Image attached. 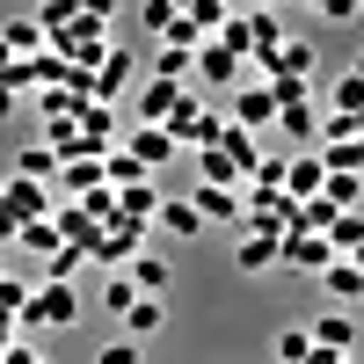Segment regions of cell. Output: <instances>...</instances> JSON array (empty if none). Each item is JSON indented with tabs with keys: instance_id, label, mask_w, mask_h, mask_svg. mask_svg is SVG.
Segmentation results:
<instances>
[{
	"instance_id": "cell-1",
	"label": "cell",
	"mask_w": 364,
	"mask_h": 364,
	"mask_svg": "<svg viewBox=\"0 0 364 364\" xmlns=\"http://www.w3.org/2000/svg\"><path fill=\"white\" fill-rule=\"evenodd\" d=\"M73 321H80V291L73 284H37L29 306H22V336L29 328H73Z\"/></svg>"
},
{
	"instance_id": "cell-2",
	"label": "cell",
	"mask_w": 364,
	"mask_h": 364,
	"mask_svg": "<svg viewBox=\"0 0 364 364\" xmlns=\"http://www.w3.org/2000/svg\"><path fill=\"white\" fill-rule=\"evenodd\" d=\"M139 248H146V226H132V219H109V226H95V240H87V262H109V269H124Z\"/></svg>"
},
{
	"instance_id": "cell-3",
	"label": "cell",
	"mask_w": 364,
	"mask_h": 364,
	"mask_svg": "<svg viewBox=\"0 0 364 364\" xmlns=\"http://www.w3.org/2000/svg\"><path fill=\"white\" fill-rule=\"evenodd\" d=\"M168 132H175V146H197V154H204V146H219L226 117H211V109L197 102V87H190V102H182V109L168 117Z\"/></svg>"
},
{
	"instance_id": "cell-4",
	"label": "cell",
	"mask_w": 364,
	"mask_h": 364,
	"mask_svg": "<svg viewBox=\"0 0 364 364\" xmlns=\"http://www.w3.org/2000/svg\"><path fill=\"white\" fill-rule=\"evenodd\" d=\"M233 124H240V132L277 124V95H269V80H240V87H233Z\"/></svg>"
},
{
	"instance_id": "cell-5",
	"label": "cell",
	"mask_w": 364,
	"mask_h": 364,
	"mask_svg": "<svg viewBox=\"0 0 364 364\" xmlns=\"http://www.w3.org/2000/svg\"><path fill=\"white\" fill-rule=\"evenodd\" d=\"M240 73H248V58H233L219 37L197 44V80H204V87H240Z\"/></svg>"
},
{
	"instance_id": "cell-6",
	"label": "cell",
	"mask_w": 364,
	"mask_h": 364,
	"mask_svg": "<svg viewBox=\"0 0 364 364\" xmlns=\"http://www.w3.org/2000/svg\"><path fill=\"white\" fill-rule=\"evenodd\" d=\"M0 204H8L22 226H29V219H51V190H44V182H29V175H8V182H0Z\"/></svg>"
},
{
	"instance_id": "cell-7",
	"label": "cell",
	"mask_w": 364,
	"mask_h": 364,
	"mask_svg": "<svg viewBox=\"0 0 364 364\" xmlns=\"http://www.w3.org/2000/svg\"><path fill=\"white\" fill-rule=\"evenodd\" d=\"M132 73H139V58H132L124 44H109V51H102V66H95V87H87V95H95V102H117V95L132 87Z\"/></svg>"
},
{
	"instance_id": "cell-8",
	"label": "cell",
	"mask_w": 364,
	"mask_h": 364,
	"mask_svg": "<svg viewBox=\"0 0 364 364\" xmlns=\"http://www.w3.org/2000/svg\"><path fill=\"white\" fill-rule=\"evenodd\" d=\"M190 204H197V219H204V226H211V219H219V226H240V219H248L240 190H219V182H197V190H190Z\"/></svg>"
},
{
	"instance_id": "cell-9",
	"label": "cell",
	"mask_w": 364,
	"mask_h": 364,
	"mask_svg": "<svg viewBox=\"0 0 364 364\" xmlns=\"http://www.w3.org/2000/svg\"><path fill=\"white\" fill-rule=\"evenodd\" d=\"M277 255H284V240H277V233H240V240H233V269H240V277H262V269H277Z\"/></svg>"
},
{
	"instance_id": "cell-10",
	"label": "cell",
	"mask_w": 364,
	"mask_h": 364,
	"mask_svg": "<svg viewBox=\"0 0 364 364\" xmlns=\"http://www.w3.org/2000/svg\"><path fill=\"white\" fill-rule=\"evenodd\" d=\"M182 102H190V87H182V80H146V87H139V124H168Z\"/></svg>"
},
{
	"instance_id": "cell-11",
	"label": "cell",
	"mask_w": 364,
	"mask_h": 364,
	"mask_svg": "<svg viewBox=\"0 0 364 364\" xmlns=\"http://www.w3.org/2000/svg\"><path fill=\"white\" fill-rule=\"evenodd\" d=\"M124 154H132V161H139L146 175H154L161 161H175V132H168V124H139V132L124 139Z\"/></svg>"
},
{
	"instance_id": "cell-12",
	"label": "cell",
	"mask_w": 364,
	"mask_h": 364,
	"mask_svg": "<svg viewBox=\"0 0 364 364\" xmlns=\"http://www.w3.org/2000/svg\"><path fill=\"white\" fill-rule=\"evenodd\" d=\"M277 262L284 269H314V277H321V269L336 262V248H328V233H284V255Z\"/></svg>"
},
{
	"instance_id": "cell-13",
	"label": "cell",
	"mask_w": 364,
	"mask_h": 364,
	"mask_svg": "<svg viewBox=\"0 0 364 364\" xmlns=\"http://www.w3.org/2000/svg\"><path fill=\"white\" fill-rule=\"evenodd\" d=\"M321 182H328L321 154H291V161H284V197H291V204H314V197H321Z\"/></svg>"
},
{
	"instance_id": "cell-14",
	"label": "cell",
	"mask_w": 364,
	"mask_h": 364,
	"mask_svg": "<svg viewBox=\"0 0 364 364\" xmlns=\"http://www.w3.org/2000/svg\"><path fill=\"white\" fill-rule=\"evenodd\" d=\"M73 124H80V146H87V154H109V146H117V109H109V102H80Z\"/></svg>"
},
{
	"instance_id": "cell-15",
	"label": "cell",
	"mask_w": 364,
	"mask_h": 364,
	"mask_svg": "<svg viewBox=\"0 0 364 364\" xmlns=\"http://www.w3.org/2000/svg\"><path fill=\"white\" fill-rule=\"evenodd\" d=\"M306 336H314V350H336V357H350V350H357V321H350L343 306H328V314L306 328Z\"/></svg>"
},
{
	"instance_id": "cell-16",
	"label": "cell",
	"mask_w": 364,
	"mask_h": 364,
	"mask_svg": "<svg viewBox=\"0 0 364 364\" xmlns=\"http://www.w3.org/2000/svg\"><path fill=\"white\" fill-rule=\"evenodd\" d=\"M321 291L336 299V306H357V299H364V269H357L350 255H336V262L321 269Z\"/></svg>"
},
{
	"instance_id": "cell-17",
	"label": "cell",
	"mask_w": 364,
	"mask_h": 364,
	"mask_svg": "<svg viewBox=\"0 0 364 364\" xmlns=\"http://www.w3.org/2000/svg\"><path fill=\"white\" fill-rule=\"evenodd\" d=\"M124 277L139 284V299H161V291L175 284V269H168V255H146V248H139V255L124 262Z\"/></svg>"
},
{
	"instance_id": "cell-18",
	"label": "cell",
	"mask_w": 364,
	"mask_h": 364,
	"mask_svg": "<svg viewBox=\"0 0 364 364\" xmlns=\"http://www.w3.org/2000/svg\"><path fill=\"white\" fill-rule=\"evenodd\" d=\"M154 211H161V190H154V175H146V182H124V190H117V219H132V226H154Z\"/></svg>"
},
{
	"instance_id": "cell-19",
	"label": "cell",
	"mask_w": 364,
	"mask_h": 364,
	"mask_svg": "<svg viewBox=\"0 0 364 364\" xmlns=\"http://www.w3.org/2000/svg\"><path fill=\"white\" fill-rule=\"evenodd\" d=\"M154 226H161V233H175V240H197V233H204V219H197V204H190V197H161Z\"/></svg>"
},
{
	"instance_id": "cell-20",
	"label": "cell",
	"mask_w": 364,
	"mask_h": 364,
	"mask_svg": "<svg viewBox=\"0 0 364 364\" xmlns=\"http://www.w3.org/2000/svg\"><path fill=\"white\" fill-rule=\"evenodd\" d=\"M0 44H8L15 58H37V51H51V37L37 29V15H15V22H0Z\"/></svg>"
},
{
	"instance_id": "cell-21",
	"label": "cell",
	"mask_w": 364,
	"mask_h": 364,
	"mask_svg": "<svg viewBox=\"0 0 364 364\" xmlns=\"http://www.w3.org/2000/svg\"><path fill=\"white\" fill-rule=\"evenodd\" d=\"M58 190H66V197L102 190V154H80V161H66V168H58Z\"/></svg>"
},
{
	"instance_id": "cell-22",
	"label": "cell",
	"mask_w": 364,
	"mask_h": 364,
	"mask_svg": "<svg viewBox=\"0 0 364 364\" xmlns=\"http://www.w3.org/2000/svg\"><path fill=\"white\" fill-rule=\"evenodd\" d=\"M161 328H168V299H139V306L124 314V336H132V343H146V336H161Z\"/></svg>"
},
{
	"instance_id": "cell-23",
	"label": "cell",
	"mask_w": 364,
	"mask_h": 364,
	"mask_svg": "<svg viewBox=\"0 0 364 364\" xmlns=\"http://www.w3.org/2000/svg\"><path fill=\"white\" fill-rule=\"evenodd\" d=\"M154 80H182V87H190V80H197V51L161 44V51H154Z\"/></svg>"
},
{
	"instance_id": "cell-24",
	"label": "cell",
	"mask_w": 364,
	"mask_h": 364,
	"mask_svg": "<svg viewBox=\"0 0 364 364\" xmlns=\"http://www.w3.org/2000/svg\"><path fill=\"white\" fill-rule=\"evenodd\" d=\"M197 182H219V190H240L248 175H240V161H226L219 146H204V154H197Z\"/></svg>"
},
{
	"instance_id": "cell-25",
	"label": "cell",
	"mask_w": 364,
	"mask_h": 364,
	"mask_svg": "<svg viewBox=\"0 0 364 364\" xmlns=\"http://www.w3.org/2000/svg\"><path fill=\"white\" fill-rule=\"evenodd\" d=\"M321 168L328 175H364V139H328L321 146Z\"/></svg>"
},
{
	"instance_id": "cell-26",
	"label": "cell",
	"mask_w": 364,
	"mask_h": 364,
	"mask_svg": "<svg viewBox=\"0 0 364 364\" xmlns=\"http://www.w3.org/2000/svg\"><path fill=\"white\" fill-rule=\"evenodd\" d=\"M15 240H22L29 255H58V248H66V233H58V219H29V226H22Z\"/></svg>"
},
{
	"instance_id": "cell-27",
	"label": "cell",
	"mask_w": 364,
	"mask_h": 364,
	"mask_svg": "<svg viewBox=\"0 0 364 364\" xmlns=\"http://www.w3.org/2000/svg\"><path fill=\"white\" fill-rule=\"evenodd\" d=\"M328 248H336V255H357V248H364V211H336V226H328Z\"/></svg>"
},
{
	"instance_id": "cell-28",
	"label": "cell",
	"mask_w": 364,
	"mask_h": 364,
	"mask_svg": "<svg viewBox=\"0 0 364 364\" xmlns=\"http://www.w3.org/2000/svg\"><path fill=\"white\" fill-rule=\"evenodd\" d=\"M58 168H66V161H58L51 146H22V154H15V175H29V182H51Z\"/></svg>"
},
{
	"instance_id": "cell-29",
	"label": "cell",
	"mask_w": 364,
	"mask_h": 364,
	"mask_svg": "<svg viewBox=\"0 0 364 364\" xmlns=\"http://www.w3.org/2000/svg\"><path fill=\"white\" fill-rule=\"evenodd\" d=\"M102 182H109V190H124V182H146V168L124 154V146H109V154H102Z\"/></svg>"
},
{
	"instance_id": "cell-30",
	"label": "cell",
	"mask_w": 364,
	"mask_h": 364,
	"mask_svg": "<svg viewBox=\"0 0 364 364\" xmlns=\"http://www.w3.org/2000/svg\"><path fill=\"white\" fill-rule=\"evenodd\" d=\"M321 197L336 204V211H357V204H364V175H328V182H321Z\"/></svg>"
},
{
	"instance_id": "cell-31",
	"label": "cell",
	"mask_w": 364,
	"mask_h": 364,
	"mask_svg": "<svg viewBox=\"0 0 364 364\" xmlns=\"http://www.w3.org/2000/svg\"><path fill=\"white\" fill-rule=\"evenodd\" d=\"M102 306H109V314H117V321H124V314H132V306H139V284H132V277H124V269H117V277H102Z\"/></svg>"
},
{
	"instance_id": "cell-32",
	"label": "cell",
	"mask_w": 364,
	"mask_h": 364,
	"mask_svg": "<svg viewBox=\"0 0 364 364\" xmlns=\"http://www.w3.org/2000/svg\"><path fill=\"white\" fill-rule=\"evenodd\" d=\"M277 124L306 146V139H321V117H314V102H291V109H277Z\"/></svg>"
},
{
	"instance_id": "cell-33",
	"label": "cell",
	"mask_w": 364,
	"mask_h": 364,
	"mask_svg": "<svg viewBox=\"0 0 364 364\" xmlns=\"http://www.w3.org/2000/svg\"><path fill=\"white\" fill-rule=\"evenodd\" d=\"M269 350H277V364H306V357H314V336H306V328H277V343H269Z\"/></svg>"
},
{
	"instance_id": "cell-34",
	"label": "cell",
	"mask_w": 364,
	"mask_h": 364,
	"mask_svg": "<svg viewBox=\"0 0 364 364\" xmlns=\"http://www.w3.org/2000/svg\"><path fill=\"white\" fill-rule=\"evenodd\" d=\"M328 102H336V117H364V80H357V73H343L336 87H328Z\"/></svg>"
},
{
	"instance_id": "cell-35",
	"label": "cell",
	"mask_w": 364,
	"mask_h": 364,
	"mask_svg": "<svg viewBox=\"0 0 364 364\" xmlns=\"http://www.w3.org/2000/svg\"><path fill=\"white\" fill-rule=\"evenodd\" d=\"M219 44H226L233 58H248V51H255V37H248V15H226V29H219Z\"/></svg>"
},
{
	"instance_id": "cell-36",
	"label": "cell",
	"mask_w": 364,
	"mask_h": 364,
	"mask_svg": "<svg viewBox=\"0 0 364 364\" xmlns=\"http://www.w3.org/2000/svg\"><path fill=\"white\" fill-rule=\"evenodd\" d=\"M175 15H182L175 0H146V8H139V22L154 29V37H168V29H175Z\"/></svg>"
},
{
	"instance_id": "cell-37",
	"label": "cell",
	"mask_w": 364,
	"mask_h": 364,
	"mask_svg": "<svg viewBox=\"0 0 364 364\" xmlns=\"http://www.w3.org/2000/svg\"><path fill=\"white\" fill-rule=\"evenodd\" d=\"M139 357H146V343H132V336H117V343L95 350V364H139Z\"/></svg>"
},
{
	"instance_id": "cell-38",
	"label": "cell",
	"mask_w": 364,
	"mask_h": 364,
	"mask_svg": "<svg viewBox=\"0 0 364 364\" xmlns=\"http://www.w3.org/2000/svg\"><path fill=\"white\" fill-rule=\"evenodd\" d=\"M29 291H37V284H22V277H0V314H15V321H22Z\"/></svg>"
},
{
	"instance_id": "cell-39",
	"label": "cell",
	"mask_w": 364,
	"mask_h": 364,
	"mask_svg": "<svg viewBox=\"0 0 364 364\" xmlns=\"http://www.w3.org/2000/svg\"><path fill=\"white\" fill-rule=\"evenodd\" d=\"M306 8H321L328 22H357V0H306Z\"/></svg>"
},
{
	"instance_id": "cell-40",
	"label": "cell",
	"mask_w": 364,
	"mask_h": 364,
	"mask_svg": "<svg viewBox=\"0 0 364 364\" xmlns=\"http://www.w3.org/2000/svg\"><path fill=\"white\" fill-rule=\"evenodd\" d=\"M73 8H80L87 22H102V29H109V15H117V0H73Z\"/></svg>"
},
{
	"instance_id": "cell-41",
	"label": "cell",
	"mask_w": 364,
	"mask_h": 364,
	"mask_svg": "<svg viewBox=\"0 0 364 364\" xmlns=\"http://www.w3.org/2000/svg\"><path fill=\"white\" fill-rule=\"evenodd\" d=\"M15 343H22V321H15V314H0V350H15Z\"/></svg>"
},
{
	"instance_id": "cell-42",
	"label": "cell",
	"mask_w": 364,
	"mask_h": 364,
	"mask_svg": "<svg viewBox=\"0 0 364 364\" xmlns=\"http://www.w3.org/2000/svg\"><path fill=\"white\" fill-rule=\"evenodd\" d=\"M15 233H22V219H15V211H8V204H0V248H8V240H15Z\"/></svg>"
},
{
	"instance_id": "cell-43",
	"label": "cell",
	"mask_w": 364,
	"mask_h": 364,
	"mask_svg": "<svg viewBox=\"0 0 364 364\" xmlns=\"http://www.w3.org/2000/svg\"><path fill=\"white\" fill-rule=\"evenodd\" d=\"M8 117H15V87L0 80V124H8Z\"/></svg>"
},
{
	"instance_id": "cell-44",
	"label": "cell",
	"mask_w": 364,
	"mask_h": 364,
	"mask_svg": "<svg viewBox=\"0 0 364 364\" xmlns=\"http://www.w3.org/2000/svg\"><path fill=\"white\" fill-rule=\"evenodd\" d=\"M8 73H15V51H8V44H0V80H8Z\"/></svg>"
},
{
	"instance_id": "cell-45",
	"label": "cell",
	"mask_w": 364,
	"mask_h": 364,
	"mask_svg": "<svg viewBox=\"0 0 364 364\" xmlns=\"http://www.w3.org/2000/svg\"><path fill=\"white\" fill-rule=\"evenodd\" d=\"M248 8H277V0H248Z\"/></svg>"
},
{
	"instance_id": "cell-46",
	"label": "cell",
	"mask_w": 364,
	"mask_h": 364,
	"mask_svg": "<svg viewBox=\"0 0 364 364\" xmlns=\"http://www.w3.org/2000/svg\"><path fill=\"white\" fill-rule=\"evenodd\" d=\"M350 262H357V269H364V248H357V255H350Z\"/></svg>"
},
{
	"instance_id": "cell-47",
	"label": "cell",
	"mask_w": 364,
	"mask_h": 364,
	"mask_svg": "<svg viewBox=\"0 0 364 364\" xmlns=\"http://www.w3.org/2000/svg\"><path fill=\"white\" fill-rule=\"evenodd\" d=\"M357 15H364V0H357Z\"/></svg>"
},
{
	"instance_id": "cell-48",
	"label": "cell",
	"mask_w": 364,
	"mask_h": 364,
	"mask_svg": "<svg viewBox=\"0 0 364 364\" xmlns=\"http://www.w3.org/2000/svg\"><path fill=\"white\" fill-rule=\"evenodd\" d=\"M357 132H364V117H357Z\"/></svg>"
},
{
	"instance_id": "cell-49",
	"label": "cell",
	"mask_w": 364,
	"mask_h": 364,
	"mask_svg": "<svg viewBox=\"0 0 364 364\" xmlns=\"http://www.w3.org/2000/svg\"><path fill=\"white\" fill-rule=\"evenodd\" d=\"M343 364H357V357H343Z\"/></svg>"
},
{
	"instance_id": "cell-50",
	"label": "cell",
	"mask_w": 364,
	"mask_h": 364,
	"mask_svg": "<svg viewBox=\"0 0 364 364\" xmlns=\"http://www.w3.org/2000/svg\"><path fill=\"white\" fill-rule=\"evenodd\" d=\"M0 277H8V269H0Z\"/></svg>"
}]
</instances>
